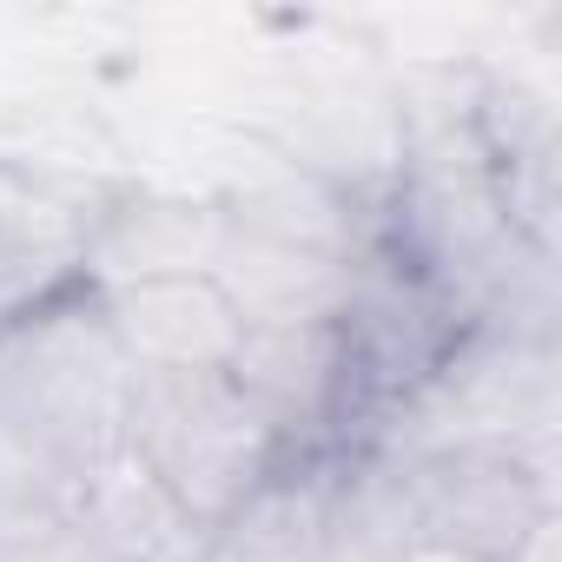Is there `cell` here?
Masks as SVG:
<instances>
[{"label": "cell", "instance_id": "obj_1", "mask_svg": "<svg viewBox=\"0 0 562 562\" xmlns=\"http://www.w3.org/2000/svg\"><path fill=\"white\" fill-rule=\"evenodd\" d=\"M133 364L106 325L100 285L0 331V424L27 430L87 483L126 457Z\"/></svg>", "mask_w": 562, "mask_h": 562}, {"label": "cell", "instance_id": "obj_2", "mask_svg": "<svg viewBox=\"0 0 562 562\" xmlns=\"http://www.w3.org/2000/svg\"><path fill=\"white\" fill-rule=\"evenodd\" d=\"M126 457L179 509V522L192 536H212L258 483L278 476V463H285L271 417L232 384V371L133 378Z\"/></svg>", "mask_w": 562, "mask_h": 562}, {"label": "cell", "instance_id": "obj_3", "mask_svg": "<svg viewBox=\"0 0 562 562\" xmlns=\"http://www.w3.org/2000/svg\"><path fill=\"white\" fill-rule=\"evenodd\" d=\"M113 212L93 186L0 159V331L100 285Z\"/></svg>", "mask_w": 562, "mask_h": 562}, {"label": "cell", "instance_id": "obj_4", "mask_svg": "<svg viewBox=\"0 0 562 562\" xmlns=\"http://www.w3.org/2000/svg\"><path fill=\"white\" fill-rule=\"evenodd\" d=\"M100 305H106V325H113L133 378H212V371H232L238 351H245V331H251V318L218 285L212 265L100 278Z\"/></svg>", "mask_w": 562, "mask_h": 562}]
</instances>
